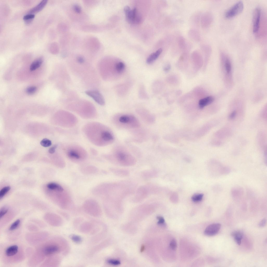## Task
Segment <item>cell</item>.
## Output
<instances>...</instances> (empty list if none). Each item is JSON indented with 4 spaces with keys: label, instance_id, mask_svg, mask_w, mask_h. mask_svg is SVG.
Masks as SVG:
<instances>
[{
    "label": "cell",
    "instance_id": "277c9868",
    "mask_svg": "<svg viewBox=\"0 0 267 267\" xmlns=\"http://www.w3.org/2000/svg\"><path fill=\"white\" fill-rule=\"evenodd\" d=\"M116 160L121 165L125 166H131L135 163L133 158L126 152L118 151L115 154Z\"/></svg>",
    "mask_w": 267,
    "mask_h": 267
},
{
    "label": "cell",
    "instance_id": "8d00e7d4",
    "mask_svg": "<svg viewBox=\"0 0 267 267\" xmlns=\"http://www.w3.org/2000/svg\"><path fill=\"white\" fill-rule=\"evenodd\" d=\"M72 239L74 242L79 243L81 242V239L79 236H73L72 237Z\"/></svg>",
    "mask_w": 267,
    "mask_h": 267
},
{
    "label": "cell",
    "instance_id": "5b68a950",
    "mask_svg": "<svg viewBox=\"0 0 267 267\" xmlns=\"http://www.w3.org/2000/svg\"><path fill=\"white\" fill-rule=\"evenodd\" d=\"M244 4L241 1H239L231 7L225 14V16L227 18L233 17L241 13L243 10Z\"/></svg>",
    "mask_w": 267,
    "mask_h": 267
},
{
    "label": "cell",
    "instance_id": "b9f144b4",
    "mask_svg": "<svg viewBox=\"0 0 267 267\" xmlns=\"http://www.w3.org/2000/svg\"><path fill=\"white\" fill-rule=\"evenodd\" d=\"M145 246L144 245H142V246H141V249H140V252H141L142 253L143 252H144V251L145 250Z\"/></svg>",
    "mask_w": 267,
    "mask_h": 267
},
{
    "label": "cell",
    "instance_id": "484cf974",
    "mask_svg": "<svg viewBox=\"0 0 267 267\" xmlns=\"http://www.w3.org/2000/svg\"><path fill=\"white\" fill-rule=\"evenodd\" d=\"M226 71L228 74H229L231 71V63L228 59L226 60L225 64Z\"/></svg>",
    "mask_w": 267,
    "mask_h": 267
},
{
    "label": "cell",
    "instance_id": "ba28073f",
    "mask_svg": "<svg viewBox=\"0 0 267 267\" xmlns=\"http://www.w3.org/2000/svg\"><path fill=\"white\" fill-rule=\"evenodd\" d=\"M261 10L260 8H256L253 15V32L255 33L258 32L260 28Z\"/></svg>",
    "mask_w": 267,
    "mask_h": 267
},
{
    "label": "cell",
    "instance_id": "e0dca14e",
    "mask_svg": "<svg viewBox=\"0 0 267 267\" xmlns=\"http://www.w3.org/2000/svg\"><path fill=\"white\" fill-rule=\"evenodd\" d=\"M231 235L234 238L237 244L240 245L241 244V240L243 238V233L240 231H235L232 232L231 234Z\"/></svg>",
    "mask_w": 267,
    "mask_h": 267
},
{
    "label": "cell",
    "instance_id": "4dcf8cb0",
    "mask_svg": "<svg viewBox=\"0 0 267 267\" xmlns=\"http://www.w3.org/2000/svg\"><path fill=\"white\" fill-rule=\"evenodd\" d=\"M116 174L117 175H119L122 176V175L124 176V175H126L123 173H124L126 175L128 174V172L127 171H126L125 170H122V169H116Z\"/></svg>",
    "mask_w": 267,
    "mask_h": 267
},
{
    "label": "cell",
    "instance_id": "52a82bcc",
    "mask_svg": "<svg viewBox=\"0 0 267 267\" xmlns=\"http://www.w3.org/2000/svg\"><path fill=\"white\" fill-rule=\"evenodd\" d=\"M119 121L122 124H129L133 127H138L139 123L134 117L128 115H122L119 118Z\"/></svg>",
    "mask_w": 267,
    "mask_h": 267
},
{
    "label": "cell",
    "instance_id": "30bf717a",
    "mask_svg": "<svg viewBox=\"0 0 267 267\" xmlns=\"http://www.w3.org/2000/svg\"><path fill=\"white\" fill-rule=\"evenodd\" d=\"M148 189L146 187H142L138 190L136 198L138 201H140L147 197L148 192Z\"/></svg>",
    "mask_w": 267,
    "mask_h": 267
},
{
    "label": "cell",
    "instance_id": "83f0119b",
    "mask_svg": "<svg viewBox=\"0 0 267 267\" xmlns=\"http://www.w3.org/2000/svg\"><path fill=\"white\" fill-rule=\"evenodd\" d=\"M177 242L175 239H172L170 243V248L174 251L176 250L177 248Z\"/></svg>",
    "mask_w": 267,
    "mask_h": 267
},
{
    "label": "cell",
    "instance_id": "1f68e13d",
    "mask_svg": "<svg viewBox=\"0 0 267 267\" xmlns=\"http://www.w3.org/2000/svg\"><path fill=\"white\" fill-rule=\"evenodd\" d=\"M93 2L94 1H84V3L87 7H92L93 6L94 4H95L97 3V2H95V1Z\"/></svg>",
    "mask_w": 267,
    "mask_h": 267
},
{
    "label": "cell",
    "instance_id": "ab89813d",
    "mask_svg": "<svg viewBox=\"0 0 267 267\" xmlns=\"http://www.w3.org/2000/svg\"><path fill=\"white\" fill-rule=\"evenodd\" d=\"M170 66L169 65H167V66L164 68V70L166 72H167L169 71L170 68Z\"/></svg>",
    "mask_w": 267,
    "mask_h": 267
},
{
    "label": "cell",
    "instance_id": "5bb4252c",
    "mask_svg": "<svg viewBox=\"0 0 267 267\" xmlns=\"http://www.w3.org/2000/svg\"><path fill=\"white\" fill-rule=\"evenodd\" d=\"M59 250L58 246L51 245L46 247L44 251V254L47 255H51L57 252Z\"/></svg>",
    "mask_w": 267,
    "mask_h": 267
},
{
    "label": "cell",
    "instance_id": "d6986e66",
    "mask_svg": "<svg viewBox=\"0 0 267 267\" xmlns=\"http://www.w3.org/2000/svg\"><path fill=\"white\" fill-rule=\"evenodd\" d=\"M18 251V247L16 245H13L8 248L6 251V254L8 256H12L16 254Z\"/></svg>",
    "mask_w": 267,
    "mask_h": 267
},
{
    "label": "cell",
    "instance_id": "4fadbf2b",
    "mask_svg": "<svg viewBox=\"0 0 267 267\" xmlns=\"http://www.w3.org/2000/svg\"><path fill=\"white\" fill-rule=\"evenodd\" d=\"M89 39L88 45L92 49L98 50L100 47V44L98 39L94 37H91Z\"/></svg>",
    "mask_w": 267,
    "mask_h": 267
},
{
    "label": "cell",
    "instance_id": "d590c367",
    "mask_svg": "<svg viewBox=\"0 0 267 267\" xmlns=\"http://www.w3.org/2000/svg\"><path fill=\"white\" fill-rule=\"evenodd\" d=\"M157 219L158 220V224L159 225H162L165 223V220L164 218L160 216H158Z\"/></svg>",
    "mask_w": 267,
    "mask_h": 267
},
{
    "label": "cell",
    "instance_id": "603a6c76",
    "mask_svg": "<svg viewBox=\"0 0 267 267\" xmlns=\"http://www.w3.org/2000/svg\"><path fill=\"white\" fill-rule=\"evenodd\" d=\"M72 10L76 14H80L82 12L81 8L79 5L74 4L72 6Z\"/></svg>",
    "mask_w": 267,
    "mask_h": 267
},
{
    "label": "cell",
    "instance_id": "f546056e",
    "mask_svg": "<svg viewBox=\"0 0 267 267\" xmlns=\"http://www.w3.org/2000/svg\"><path fill=\"white\" fill-rule=\"evenodd\" d=\"M107 263L111 265H117L120 264V262L119 260L114 259H109L108 260Z\"/></svg>",
    "mask_w": 267,
    "mask_h": 267
},
{
    "label": "cell",
    "instance_id": "8fae6325",
    "mask_svg": "<svg viewBox=\"0 0 267 267\" xmlns=\"http://www.w3.org/2000/svg\"><path fill=\"white\" fill-rule=\"evenodd\" d=\"M214 100L212 96H209L201 99L199 102V105L200 108L202 109L212 103Z\"/></svg>",
    "mask_w": 267,
    "mask_h": 267
},
{
    "label": "cell",
    "instance_id": "9c48e42d",
    "mask_svg": "<svg viewBox=\"0 0 267 267\" xmlns=\"http://www.w3.org/2000/svg\"><path fill=\"white\" fill-rule=\"evenodd\" d=\"M221 225L219 223H215L208 226L204 231V234L208 236H212L217 234L219 231Z\"/></svg>",
    "mask_w": 267,
    "mask_h": 267
},
{
    "label": "cell",
    "instance_id": "7a4b0ae2",
    "mask_svg": "<svg viewBox=\"0 0 267 267\" xmlns=\"http://www.w3.org/2000/svg\"><path fill=\"white\" fill-rule=\"evenodd\" d=\"M65 151L69 157L77 160L85 157L87 154L84 149L76 145L69 146L66 149Z\"/></svg>",
    "mask_w": 267,
    "mask_h": 267
},
{
    "label": "cell",
    "instance_id": "d4e9b609",
    "mask_svg": "<svg viewBox=\"0 0 267 267\" xmlns=\"http://www.w3.org/2000/svg\"><path fill=\"white\" fill-rule=\"evenodd\" d=\"M10 186L5 187L2 189L0 191V199H1L10 191Z\"/></svg>",
    "mask_w": 267,
    "mask_h": 267
},
{
    "label": "cell",
    "instance_id": "8992f818",
    "mask_svg": "<svg viewBox=\"0 0 267 267\" xmlns=\"http://www.w3.org/2000/svg\"><path fill=\"white\" fill-rule=\"evenodd\" d=\"M86 94L92 98L98 104L101 106L105 104V100L103 96L98 91L96 90H90L87 91Z\"/></svg>",
    "mask_w": 267,
    "mask_h": 267
},
{
    "label": "cell",
    "instance_id": "f1b7e54d",
    "mask_svg": "<svg viewBox=\"0 0 267 267\" xmlns=\"http://www.w3.org/2000/svg\"><path fill=\"white\" fill-rule=\"evenodd\" d=\"M37 90V88L35 87H31L28 88L26 90L27 93L29 94L35 93Z\"/></svg>",
    "mask_w": 267,
    "mask_h": 267
},
{
    "label": "cell",
    "instance_id": "ac0fdd59",
    "mask_svg": "<svg viewBox=\"0 0 267 267\" xmlns=\"http://www.w3.org/2000/svg\"><path fill=\"white\" fill-rule=\"evenodd\" d=\"M43 61V59L42 58H39L34 61L30 66V71H35L39 67L42 65Z\"/></svg>",
    "mask_w": 267,
    "mask_h": 267
},
{
    "label": "cell",
    "instance_id": "836d02e7",
    "mask_svg": "<svg viewBox=\"0 0 267 267\" xmlns=\"http://www.w3.org/2000/svg\"><path fill=\"white\" fill-rule=\"evenodd\" d=\"M8 209L6 207L3 208L0 212V218L1 219L7 212Z\"/></svg>",
    "mask_w": 267,
    "mask_h": 267
},
{
    "label": "cell",
    "instance_id": "ffe728a7",
    "mask_svg": "<svg viewBox=\"0 0 267 267\" xmlns=\"http://www.w3.org/2000/svg\"><path fill=\"white\" fill-rule=\"evenodd\" d=\"M47 187L49 189L56 190L59 192H62L64 191V189L62 187L55 183H49L47 185Z\"/></svg>",
    "mask_w": 267,
    "mask_h": 267
},
{
    "label": "cell",
    "instance_id": "4316f807",
    "mask_svg": "<svg viewBox=\"0 0 267 267\" xmlns=\"http://www.w3.org/2000/svg\"><path fill=\"white\" fill-rule=\"evenodd\" d=\"M20 222L19 219H18L14 222L11 226L9 229L10 230L13 231L16 229L19 225Z\"/></svg>",
    "mask_w": 267,
    "mask_h": 267
},
{
    "label": "cell",
    "instance_id": "7402d4cb",
    "mask_svg": "<svg viewBox=\"0 0 267 267\" xmlns=\"http://www.w3.org/2000/svg\"><path fill=\"white\" fill-rule=\"evenodd\" d=\"M40 144L42 147L47 148L50 147L51 145L52 142L50 140L45 138L41 141Z\"/></svg>",
    "mask_w": 267,
    "mask_h": 267
},
{
    "label": "cell",
    "instance_id": "44dd1931",
    "mask_svg": "<svg viewBox=\"0 0 267 267\" xmlns=\"http://www.w3.org/2000/svg\"><path fill=\"white\" fill-rule=\"evenodd\" d=\"M125 64L122 62H119L117 63L115 66V70L116 71L119 73H120L124 71L125 69Z\"/></svg>",
    "mask_w": 267,
    "mask_h": 267
},
{
    "label": "cell",
    "instance_id": "f35d334b",
    "mask_svg": "<svg viewBox=\"0 0 267 267\" xmlns=\"http://www.w3.org/2000/svg\"><path fill=\"white\" fill-rule=\"evenodd\" d=\"M57 147L56 145H55L49 149V152L50 154H53L55 152V150Z\"/></svg>",
    "mask_w": 267,
    "mask_h": 267
},
{
    "label": "cell",
    "instance_id": "6da1fadb",
    "mask_svg": "<svg viewBox=\"0 0 267 267\" xmlns=\"http://www.w3.org/2000/svg\"><path fill=\"white\" fill-rule=\"evenodd\" d=\"M83 131L90 141L97 146H106L110 144L114 140L113 136L109 130L98 122L88 123L84 126Z\"/></svg>",
    "mask_w": 267,
    "mask_h": 267
},
{
    "label": "cell",
    "instance_id": "7c38bea8",
    "mask_svg": "<svg viewBox=\"0 0 267 267\" xmlns=\"http://www.w3.org/2000/svg\"><path fill=\"white\" fill-rule=\"evenodd\" d=\"M162 50L161 48H160L156 52L151 54L147 60V63L149 64L153 63L158 58L162 53Z\"/></svg>",
    "mask_w": 267,
    "mask_h": 267
},
{
    "label": "cell",
    "instance_id": "60d3db41",
    "mask_svg": "<svg viewBox=\"0 0 267 267\" xmlns=\"http://www.w3.org/2000/svg\"><path fill=\"white\" fill-rule=\"evenodd\" d=\"M236 115V112L235 111H234L231 113L230 116V118L231 119L234 118L235 117Z\"/></svg>",
    "mask_w": 267,
    "mask_h": 267
},
{
    "label": "cell",
    "instance_id": "74e56055",
    "mask_svg": "<svg viewBox=\"0 0 267 267\" xmlns=\"http://www.w3.org/2000/svg\"><path fill=\"white\" fill-rule=\"evenodd\" d=\"M266 223V220L265 219H263L259 224L260 227L262 228L265 226Z\"/></svg>",
    "mask_w": 267,
    "mask_h": 267
},
{
    "label": "cell",
    "instance_id": "3957f363",
    "mask_svg": "<svg viewBox=\"0 0 267 267\" xmlns=\"http://www.w3.org/2000/svg\"><path fill=\"white\" fill-rule=\"evenodd\" d=\"M124 11L126 19L129 23L134 24H138L141 22V16L136 8L131 10L129 6H126L124 8Z\"/></svg>",
    "mask_w": 267,
    "mask_h": 267
},
{
    "label": "cell",
    "instance_id": "e575fe53",
    "mask_svg": "<svg viewBox=\"0 0 267 267\" xmlns=\"http://www.w3.org/2000/svg\"><path fill=\"white\" fill-rule=\"evenodd\" d=\"M76 59L77 62L79 64H83L85 62V58L83 56H78Z\"/></svg>",
    "mask_w": 267,
    "mask_h": 267
},
{
    "label": "cell",
    "instance_id": "cb8c5ba5",
    "mask_svg": "<svg viewBox=\"0 0 267 267\" xmlns=\"http://www.w3.org/2000/svg\"><path fill=\"white\" fill-rule=\"evenodd\" d=\"M203 196L202 194H195L192 196V199L194 202H199L202 200Z\"/></svg>",
    "mask_w": 267,
    "mask_h": 267
},
{
    "label": "cell",
    "instance_id": "d6a6232c",
    "mask_svg": "<svg viewBox=\"0 0 267 267\" xmlns=\"http://www.w3.org/2000/svg\"><path fill=\"white\" fill-rule=\"evenodd\" d=\"M35 17V15L32 14H29L25 15L23 17V19L25 21L31 20L33 19Z\"/></svg>",
    "mask_w": 267,
    "mask_h": 267
},
{
    "label": "cell",
    "instance_id": "9a60e30c",
    "mask_svg": "<svg viewBox=\"0 0 267 267\" xmlns=\"http://www.w3.org/2000/svg\"><path fill=\"white\" fill-rule=\"evenodd\" d=\"M47 2L48 1L46 0H44L42 1L30 10V14H33V13H37L41 11L46 6Z\"/></svg>",
    "mask_w": 267,
    "mask_h": 267
},
{
    "label": "cell",
    "instance_id": "2e32d148",
    "mask_svg": "<svg viewBox=\"0 0 267 267\" xmlns=\"http://www.w3.org/2000/svg\"><path fill=\"white\" fill-rule=\"evenodd\" d=\"M82 30L87 32H97L100 31V26L94 25H88L82 27Z\"/></svg>",
    "mask_w": 267,
    "mask_h": 267
}]
</instances>
